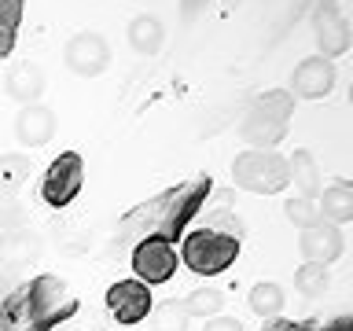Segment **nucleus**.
<instances>
[{
    "instance_id": "obj_1",
    "label": "nucleus",
    "mask_w": 353,
    "mask_h": 331,
    "mask_svg": "<svg viewBox=\"0 0 353 331\" xmlns=\"http://www.w3.org/2000/svg\"><path fill=\"white\" fill-rule=\"evenodd\" d=\"M210 188H214L210 177H195V181L176 184V188H170V192L154 195L151 203L129 210V217L118 225V239L121 243H140L148 236H162L170 243H181L184 228L192 225V217L203 210V203L210 199Z\"/></svg>"
},
{
    "instance_id": "obj_10",
    "label": "nucleus",
    "mask_w": 353,
    "mask_h": 331,
    "mask_svg": "<svg viewBox=\"0 0 353 331\" xmlns=\"http://www.w3.org/2000/svg\"><path fill=\"white\" fill-rule=\"evenodd\" d=\"M313 41H316L320 55L331 59V63L350 52V22L335 4H324V0L316 4V11H313Z\"/></svg>"
},
{
    "instance_id": "obj_17",
    "label": "nucleus",
    "mask_w": 353,
    "mask_h": 331,
    "mask_svg": "<svg viewBox=\"0 0 353 331\" xmlns=\"http://www.w3.org/2000/svg\"><path fill=\"white\" fill-rule=\"evenodd\" d=\"M125 37H129L137 55H159L162 44H165V26H162V19H154V15H137L129 22Z\"/></svg>"
},
{
    "instance_id": "obj_8",
    "label": "nucleus",
    "mask_w": 353,
    "mask_h": 331,
    "mask_svg": "<svg viewBox=\"0 0 353 331\" xmlns=\"http://www.w3.org/2000/svg\"><path fill=\"white\" fill-rule=\"evenodd\" d=\"M63 63H66V70L77 74V77H99L110 66V44L103 41V33H96V30L74 33L63 48Z\"/></svg>"
},
{
    "instance_id": "obj_23",
    "label": "nucleus",
    "mask_w": 353,
    "mask_h": 331,
    "mask_svg": "<svg viewBox=\"0 0 353 331\" xmlns=\"http://www.w3.org/2000/svg\"><path fill=\"white\" fill-rule=\"evenodd\" d=\"M294 287H298V294H305V298H320L331 287L327 265H316V261L298 265V269H294Z\"/></svg>"
},
{
    "instance_id": "obj_15",
    "label": "nucleus",
    "mask_w": 353,
    "mask_h": 331,
    "mask_svg": "<svg viewBox=\"0 0 353 331\" xmlns=\"http://www.w3.org/2000/svg\"><path fill=\"white\" fill-rule=\"evenodd\" d=\"M4 92L11 99H19L22 107L26 103H37V96L44 92V70L37 63H15L11 70L4 74Z\"/></svg>"
},
{
    "instance_id": "obj_4",
    "label": "nucleus",
    "mask_w": 353,
    "mask_h": 331,
    "mask_svg": "<svg viewBox=\"0 0 353 331\" xmlns=\"http://www.w3.org/2000/svg\"><path fill=\"white\" fill-rule=\"evenodd\" d=\"M239 247L243 243L228 232H217V228H195V232H184L181 236V258L192 272L199 276H217V272H228L239 258Z\"/></svg>"
},
{
    "instance_id": "obj_11",
    "label": "nucleus",
    "mask_w": 353,
    "mask_h": 331,
    "mask_svg": "<svg viewBox=\"0 0 353 331\" xmlns=\"http://www.w3.org/2000/svg\"><path fill=\"white\" fill-rule=\"evenodd\" d=\"M335 63L324 59V55H309V59H302L294 66V74H291V92L294 99H324L331 88H335Z\"/></svg>"
},
{
    "instance_id": "obj_14",
    "label": "nucleus",
    "mask_w": 353,
    "mask_h": 331,
    "mask_svg": "<svg viewBox=\"0 0 353 331\" xmlns=\"http://www.w3.org/2000/svg\"><path fill=\"white\" fill-rule=\"evenodd\" d=\"M55 129H59L55 110L44 107V103H26L15 118V137H19L22 148H41V143H48L55 137Z\"/></svg>"
},
{
    "instance_id": "obj_3",
    "label": "nucleus",
    "mask_w": 353,
    "mask_h": 331,
    "mask_svg": "<svg viewBox=\"0 0 353 331\" xmlns=\"http://www.w3.org/2000/svg\"><path fill=\"white\" fill-rule=\"evenodd\" d=\"M291 114H294V96L287 92V88H269V92L254 96L250 107L243 110L239 137L258 151H272L276 143L287 137Z\"/></svg>"
},
{
    "instance_id": "obj_16",
    "label": "nucleus",
    "mask_w": 353,
    "mask_h": 331,
    "mask_svg": "<svg viewBox=\"0 0 353 331\" xmlns=\"http://www.w3.org/2000/svg\"><path fill=\"white\" fill-rule=\"evenodd\" d=\"M287 184H294L302 199H316L320 195V166L313 159V151L298 148L291 159H287Z\"/></svg>"
},
{
    "instance_id": "obj_27",
    "label": "nucleus",
    "mask_w": 353,
    "mask_h": 331,
    "mask_svg": "<svg viewBox=\"0 0 353 331\" xmlns=\"http://www.w3.org/2000/svg\"><path fill=\"white\" fill-rule=\"evenodd\" d=\"M30 217V210L19 203V195H8L0 192V232H11V228H22Z\"/></svg>"
},
{
    "instance_id": "obj_26",
    "label": "nucleus",
    "mask_w": 353,
    "mask_h": 331,
    "mask_svg": "<svg viewBox=\"0 0 353 331\" xmlns=\"http://www.w3.org/2000/svg\"><path fill=\"white\" fill-rule=\"evenodd\" d=\"M283 214H287V221H291L294 228H309V225H316L320 221V214H316V199H287L283 203Z\"/></svg>"
},
{
    "instance_id": "obj_25",
    "label": "nucleus",
    "mask_w": 353,
    "mask_h": 331,
    "mask_svg": "<svg viewBox=\"0 0 353 331\" xmlns=\"http://www.w3.org/2000/svg\"><path fill=\"white\" fill-rule=\"evenodd\" d=\"M181 305H184L188 317H203V320H210V317H217L221 309H225V294L214 291V287H199V291H192Z\"/></svg>"
},
{
    "instance_id": "obj_13",
    "label": "nucleus",
    "mask_w": 353,
    "mask_h": 331,
    "mask_svg": "<svg viewBox=\"0 0 353 331\" xmlns=\"http://www.w3.org/2000/svg\"><path fill=\"white\" fill-rule=\"evenodd\" d=\"M41 258V236L33 228H11L0 232V269L4 272H22Z\"/></svg>"
},
{
    "instance_id": "obj_6",
    "label": "nucleus",
    "mask_w": 353,
    "mask_h": 331,
    "mask_svg": "<svg viewBox=\"0 0 353 331\" xmlns=\"http://www.w3.org/2000/svg\"><path fill=\"white\" fill-rule=\"evenodd\" d=\"M81 184H85V159L77 151H63L59 159L44 170L41 199L52 210H63V206H70L74 199L81 195Z\"/></svg>"
},
{
    "instance_id": "obj_24",
    "label": "nucleus",
    "mask_w": 353,
    "mask_h": 331,
    "mask_svg": "<svg viewBox=\"0 0 353 331\" xmlns=\"http://www.w3.org/2000/svg\"><path fill=\"white\" fill-rule=\"evenodd\" d=\"M188 317L184 313V305L176 302H162V305H151V313H148V328L151 331H188Z\"/></svg>"
},
{
    "instance_id": "obj_22",
    "label": "nucleus",
    "mask_w": 353,
    "mask_h": 331,
    "mask_svg": "<svg viewBox=\"0 0 353 331\" xmlns=\"http://www.w3.org/2000/svg\"><path fill=\"white\" fill-rule=\"evenodd\" d=\"M247 302H250V309H254L261 320H269V317H280L287 294H283L280 283L265 280V283H254V287H250V298H247Z\"/></svg>"
},
{
    "instance_id": "obj_21",
    "label": "nucleus",
    "mask_w": 353,
    "mask_h": 331,
    "mask_svg": "<svg viewBox=\"0 0 353 331\" xmlns=\"http://www.w3.org/2000/svg\"><path fill=\"white\" fill-rule=\"evenodd\" d=\"M261 331H353V317H335V320H283L269 317L261 324Z\"/></svg>"
},
{
    "instance_id": "obj_28",
    "label": "nucleus",
    "mask_w": 353,
    "mask_h": 331,
    "mask_svg": "<svg viewBox=\"0 0 353 331\" xmlns=\"http://www.w3.org/2000/svg\"><path fill=\"white\" fill-rule=\"evenodd\" d=\"M203 331H243V324H239L236 317H221V313H217V317H210V320H206V328H203Z\"/></svg>"
},
{
    "instance_id": "obj_29",
    "label": "nucleus",
    "mask_w": 353,
    "mask_h": 331,
    "mask_svg": "<svg viewBox=\"0 0 353 331\" xmlns=\"http://www.w3.org/2000/svg\"><path fill=\"white\" fill-rule=\"evenodd\" d=\"M214 0H181V15H184V22H192L199 11H206Z\"/></svg>"
},
{
    "instance_id": "obj_7",
    "label": "nucleus",
    "mask_w": 353,
    "mask_h": 331,
    "mask_svg": "<svg viewBox=\"0 0 353 331\" xmlns=\"http://www.w3.org/2000/svg\"><path fill=\"white\" fill-rule=\"evenodd\" d=\"M176 247L170 239H162V236H148V239H140V243H132V272H137V280L140 283H148V287H159L165 280H173V272H176Z\"/></svg>"
},
{
    "instance_id": "obj_12",
    "label": "nucleus",
    "mask_w": 353,
    "mask_h": 331,
    "mask_svg": "<svg viewBox=\"0 0 353 331\" xmlns=\"http://www.w3.org/2000/svg\"><path fill=\"white\" fill-rule=\"evenodd\" d=\"M298 247H302V258H305V261L331 265L335 258H342L346 239H342V228H339V225H331V221H316V225L302 228Z\"/></svg>"
},
{
    "instance_id": "obj_5",
    "label": "nucleus",
    "mask_w": 353,
    "mask_h": 331,
    "mask_svg": "<svg viewBox=\"0 0 353 331\" xmlns=\"http://www.w3.org/2000/svg\"><path fill=\"white\" fill-rule=\"evenodd\" d=\"M232 184L250 195H280L287 188V159L276 151H243L232 162Z\"/></svg>"
},
{
    "instance_id": "obj_2",
    "label": "nucleus",
    "mask_w": 353,
    "mask_h": 331,
    "mask_svg": "<svg viewBox=\"0 0 353 331\" xmlns=\"http://www.w3.org/2000/svg\"><path fill=\"white\" fill-rule=\"evenodd\" d=\"M74 313L77 302L66 294V283L52 272H41L0 298V331H55Z\"/></svg>"
},
{
    "instance_id": "obj_30",
    "label": "nucleus",
    "mask_w": 353,
    "mask_h": 331,
    "mask_svg": "<svg viewBox=\"0 0 353 331\" xmlns=\"http://www.w3.org/2000/svg\"><path fill=\"white\" fill-rule=\"evenodd\" d=\"M11 291V280H8V272H0V298H4Z\"/></svg>"
},
{
    "instance_id": "obj_9",
    "label": "nucleus",
    "mask_w": 353,
    "mask_h": 331,
    "mask_svg": "<svg viewBox=\"0 0 353 331\" xmlns=\"http://www.w3.org/2000/svg\"><path fill=\"white\" fill-rule=\"evenodd\" d=\"M151 305H154L151 287L140 280H118L107 287V309L118 324H140V320H148Z\"/></svg>"
},
{
    "instance_id": "obj_20",
    "label": "nucleus",
    "mask_w": 353,
    "mask_h": 331,
    "mask_svg": "<svg viewBox=\"0 0 353 331\" xmlns=\"http://www.w3.org/2000/svg\"><path fill=\"white\" fill-rule=\"evenodd\" d=\"M22 15H26V0H0V59L15 52Z\"/></svg>"
},
{
    "instance_id": "obj_18",
    "label": "nucleus",
    "mask_w": 353,
    "mask_h": 331,
    "mask_svg": "<svg viewBox=\"0 0 353 331\" xmlns=\"http://www.w3.org/2000/svg\"><path fill=\"white\" fill-rule=\"evenodd\" d=\"M316 214H320V221H331V225L353 221V188L346 181L324 188V195H320V203H316Z\"/></svg>"
},
{
    "instance_id": "obj_31",
    "label": "nucleus",
    "mask_w": 353,
    "mask_h": 331,
    "mask_svg": "<svg viewBox=\"0 0 353 331\" xmlns=\"http://www.w3.org/2000/svg\"><path fill=\"white\" fill-rule=\"evenodd\" d=\"M324 4H335V0H324Z\"/></svg>"
},
{
    "instance_id": "obj_19",
    "label": "nucleus",
    "mask_w": 353,
    "mask_h": 331,
    "mask_svg": "<svg viewBox=\"0 0 353 331\" xmlns=\"http://www.w3.org/2000/svg\"><path fill=\"white\" fill-rule=\"evenodd\" d=\"M30 173H33V154H19V151L0 154V192L19 195V188L30 181Z\"/></svg>"
}]
</instances>
